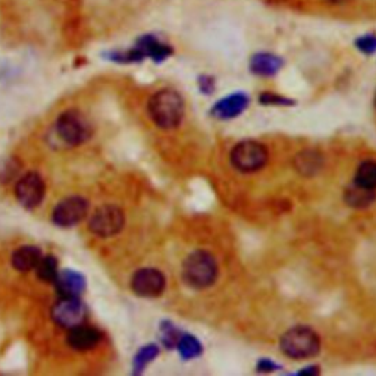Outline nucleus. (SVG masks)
<instances>
[{"label":"nucleus","instance_id":"f257e3e1","mask_svg":"<svg viewBox=\"0 0 376 376\" xmlns=\"http://www.w3.org/2000/svg\"><path fill=\"white\" fill-rule=\"evenodd\" d=\"M149 114L153 123L163 129L177 128L184 118V100L175 90L165 89L152 96Z\"/></svg>","mask_w":376,"mask_h":376},{"label":"nucleus","instance_id":"f03ea898","mask_svg":"<svg viewBox=\"0 0 376 376\" xmlns=\"http://www.w3.org/2000/svg\"><path fill=\"white\" fill-rule=\"evenodd\" d=\"M217 276V266L213 256L208 251H194L186 259L183 278L187 285L203 289L211 287Z\"/></svg>","mask_w":376,"mask_h":376},{"label":"nucleus","instance_id":"7ed1b4c3","mask_svg":"<svg viewBox=\"0 0 376 376\" xmlns=\"http://www.w3.org/2000/svg\"><path fill=\"white\" fill-rule=\"evenodd\" d=\"M281 350L291 359H309L319 353L321 339L313 330L297 326L283 335Z\"/></svg>","mask_w":376,"mask_h":376},{"label":"nucleus","instance_id":"20e7f679","mask_svg":"<svg viewBox=\"0 0 376 376\" xmlns=\"http://www.w3.org/2000/svg\"><path fill=\"white\" fill-rule=\"evenodd\" d=\"M231 162L241 172H256L268 162V150L258 141H241L231 152Z\"/></svg>","mask_w":376,"mask_h":376},{"label":"nucleus","instance_id":"39448f33","mask_svg":"<svg viewBox=\"0 0 376 376\" xmlns=\"http://www.w3.org/2000/svg\"><path fill=\"white\" fill-rule=\"evenodd\" d=\"M57 136L69 145H78L90 138L91 129L87 120L77 111H68L56 120Z\"/></svg>","mask_w":376,"mask_h":376},{"label":"nucleus","instance_id":"423d86ee","mask_svg":"<svg viewBox=\"0 0 376 376\" xmlns=\"http://www.w3.org/2000/svg\"><path fill=\"white\" fill-rule=\"evenodd\" d=\"M125 224L123 209L114 204H106L97 209L89 222L90 231L99 237H112L120 233Z\"/></svg>","mask_w":376,"mask_h":376},{"label":"nucleus","instance_id":"0eeeda50","mask_svg":"<svg viewBox=\"0 0 376 376\" xmlns=\"http://www.w3.org/2000/svg\"><path fill=\"white\" fill-rule=\"evenodd\" d=\"M52 321L62 328H74L86 318V307L78 297H62L52 307Z\"/></svg>","mask_w":376,"mask_h":376},{"label":"nucleus","instance_id":"6e6552de","mask_svg":"<svg viewBox=\"0 0 376 376\" xmlns=\"http://www.w3.org/2000/svg\"><path fill=\"white\" fill-rule=\"evenodd\" d=\"M89 212V203L80 196H72L56 204L52 220L56 225L69 228L80 224Z\"/></svg>","mask_w":376,"mask_h":376},{"label":"nucleus","instance_id":"1a4fd4ad","mask_svg":"<svg viewBox=\"0 0 376 376\" xmlns=\"http://www.w3.org/2000/svg\"><path fill=\"white\" fill-rule=\"evenodd\" d=\"M44 183L39 174L30 172L24 175L15 187V196L21 206L27 209H34L42 203L44 197Z\"/></svg>","mask_w":376,"mask_h":376},{"label":"nucleus","instance_id":"9d476101","mask_svg":"<svg viewBox=\"0 0 376 376\" xmlns=\"http://www.w3.org/2000/svg\"><path fill=\"white\" fill-rule=\"evenodd\" d=\"M166 285L162 272L153 268H144L134 274L131 280V288L140 297H157L163 293Z\"/></svg>","mask_w":376,"mask_h":376},{"label":"nucleus","instance_id":"9b49d317","mask_svg":"<svg viewBox=\"0 0 376 376\" xmlns=\"http://www.w3.org/2000/svg\"><path fill=\"white\" fill-rule=\"evenodd\" d=\"M68 346L77 351H87L97 347L102 341V332L93 326L77 325L69 330L68 334Z\"/></svg>","mask_w":376,"mask_h":376},{"label":"nucleus","instance_id":"f8f14e48","mask_svg":"<svg viewBox=\"0 0 376 376\" xmlns=\"http://www.w3.org/2000/svg\"><path fill=\"white\" fill-rule=\"evenodd\" d=\"M55 285L60 297H78L86 288V280L78 272L66 269L57 274Z\"/></svg>","mask_w":376,"mask_h":376},{"label":"nucleus","instance_id":"ddd939ff","mask_svg":"<svg viewBox=\"0 0 376 376\" xmlns=\"http://www.w3.org/2000/svg\"><path fill=\"white\" fill-rule=\"evenodd\" d=\"M247 105H249L247 96L242 93H237L233 96H228L220 103H216V106L213 107V114L220 119H231L244 112Z\"/></svg>","mask_w":376,"mask_h":376},{"label":"nucleus","instance_id":"4468645a","mask_svg":"<svg viewBox=\"0 0 376 376\" xmlns=\"http://www.w3.org/2000/svg\"><path fill=\"white\" fill-rule=\"evenodd\" d=\"M42 251L35 246H22L12 254V266L18 272H30L37 268L42 260Z\"/></svg>","mask_w":376,"mask_h":376},{"label":"nucleus","instance_id":"2eb2a0df","mask_svg":"<svg viewBox=\"0 0 376 376\" xmlns=\"http://www.w3.org/2000/svg\"><path fill=\"white\" fill-rule=\"evenodd\" d=\"M144 57H152L156 62H162L172 53V48L157 40L154 35H143L136 46Z\"/></svg>","mask_w":376,"mask_h":376},{"label":"nucleus","instance_id":"dca6fc26","mask_svg":"<svg viewBox=\"0 0 376 376\" xmlns=\"http://www.w3.org/2000/svg\"><path fill=\"white\" fill-rule=\"evenodd\" d=\"M251 72L260 77H272L283 68V59L271 53H258L251 57Z\"/></svg>","mask_w":376,"mask_h":376},{"label":"nucleus","instance_id":"f3484780","mask_svg":"<svg viewBox=\"0 0 376 376\" xmlns=\"http://www.w3.org/2000/svg\"><path fill=\"white\" fill-rule=\"evenodd\" d=\"M375 190H369L361 187L359 184H351L346 190V202L351 206V208L356 209H365L375 202Z\"/></svg>","mask_w":376,"mask_h":376},{"label":"nucleus","instance_id":"a211bd4d","mask_svg":"<svg viewBox=\"0 0 376 376\" xmlns=\"http://www.w3.org/2000/svg\"><path fill=\"white\" fill-rule=\"evenodd\" d=\"M355 183L369 190H376V162L373 161L363 162L357 168Z\"/></svg>","mask_w":376,"mask_h":376},{"label":"nucleus","instance_id":"6ab92c4d","mask_svg":"<svg viewBox=\"0 0 376 376\" xmlns=\"http://www.w3.org/2000/svg\"><path fill=\"white\" fill-rule=\"evenodd\" d=\"M35 272H37L39 280L44 283H55L56 276L59 274V265L55 256H46L42 258L39 262L37 268H35Z\"/></svg>","mask_w":376,"mask_h":376},{"label":"nucleus","instance_id":"aec40b11","mask_svg":"<svg viewBox=\"0 0 376 376\" xmlns=\"http://www.w3.org/2000/svg\"><path fill=\"white\" fill-rule=\"evenodd\" d=\"M178 348L181 351V356H183L184 359L197 357L202 353L200 343L197 341L196 338H193L191 335L179 337V339H178Z\"/></svg>","mask_w":376,"mask_h":376},{"label":"nucleus","instance_id":"412c9836","mask_svg":"<svg viewBox=\"0 0 376 376\" xmlns=\"http://www.w3.org/2000/svg\"><path fill=\"white\" fill-rule=\"evenodd\" d=\"M356 46L359 51L366 55H372L376 52V35L375 34H366L363 37L357 39Z\"/></svg>","mask_w":376,"mask_h":376},{"label":"nucleus","instance_id":"4be33fe9","mask_svg":"<svg viewBox=\"0 0 376 376\" xmlns=\"http://www.w3.org/2000/svg\"><path fill=\"white\" fill-rule=\"evenodd\" d=\"M157 353H159V351H157V348L154 346L144 347L143 350H140V353L136 357V366L137 368L145 366L149 361H152L157 356Z\"/></svg>","mask_w":376,"mask_h":376},{"label":"nucleus","instance_id":"5701e85b","mask_svg":"<svg viewBox=\"0 0 376 376\" xmlns=\"http://www.w3.org/2000/svg\"><path fill=\"white\" fill-rule=\"evenodd\" d=\"M260 102L265 105H288L289 100L284 99V97L278 96V94H271V93H263L260 96Z\"/></svg>","mask_w":376,"mask_h":376},{"label":"nucleus","instance_id":"b1692460","mask_svg":"<svg viewBox=\"0 0 376 376\" xmlns=\"http://www.w3.org/2000/svg\"><path fill=\"white\" fill-rule=\"evenodd\" d=\"M200 87H202V90L206 93V94H209V93H212L213 91V82H212V80L211 78H208V77H203L202 80H200Z\"/></svg>","mask_w":376,"mask_h":376},{"label":"nucleus","instance_id":"393cba45","mask_svg":"<svg viewBox=\"0 0 376 376\" xmlns=\"http://www.w3.org/2000/svg\"><path fill=\"white\" fill-rule=\"evenodd\" d=\"M330 2H332V3H346V2H348V0H330Z\"/></svg>","mask_w":376,"mask_h":376}]
</instances>
